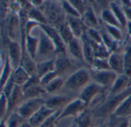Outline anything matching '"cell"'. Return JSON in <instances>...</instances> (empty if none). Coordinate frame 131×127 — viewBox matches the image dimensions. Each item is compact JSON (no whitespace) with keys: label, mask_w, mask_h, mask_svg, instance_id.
Returning <instances> with one entry per match:
<instances>
[{"label":"cell","mask_w":131,"mask_h":127,"mask_svg":"<svg viewBox=\"0 0 131 127\" xmlns=\"http://www.w3.org/2000/svg\"><path fill=\"white\" fill-rule=\"evenodd\" d=\"M29 19L37 22L39 25H48L47 20L42 11H40L39 9L35 7H31V9L29 11Z\"/></svg>","instance_id":"obj_35"},{"label":"cell","mask_w":131,"mask_h":127,"mask_svg":"<svg viewBox=\"0 0 131 127\" xmlns=\"http://www.w3.org/2000/svg\"><path fill=\"white\" fill-rule=\"evenodd\" d=\"M3 66H4V65H3V58L1 57H0V69L3 68Z\"/></svg>","instance_id":"obj_49"},{"label":"cell","mask_w":131,"mask_h":127,"mask_svg":"<svg viewBox=\"0 0 131 127\" xmlns=\"http://www.w3.org/2000/svg\"><path fill=\"white\" fill-rule=\"evenodd\" d=\"M19 127H32V126L29 124V122L28 121H27V122L25 121V122H24L23 123H22Z\"/></svg>","instance_id":"obj_47"},{"label":"cell","mask_w":131,"mask_h":127,"mask_svg":"<svg viewBox=\"0 0 131 127\" xmlns=\"http://www.w3.org/2000/svg\"><path fill=\"white\" fill-rule=\"evenodd\" d=\"M31 76L29 73L25 70L23 66H19L16 69H15L13 72V77L16 85L19 87H23L29 79Z\"/></svg>","instance_id":"obj_29"},{"label":"cell","mask_w":131,"mask_h":127,"mask_svg":"<svg viewBox=\"0 0 131 127\" xmlns=\"http://www.w3.org/2000/svg\"><path fill=\"white\" fill-rule=\"evenodd\" d=\"M100 33L102 38V41L103 44H104V46L108 49V51L112 53L113 51H118V44L119 43L116 42L108 33L107 31L105 30V28L102 26V25H100Z\"/></svg>","instance_id":"obj_27"},{"label":"cell","mask_w":131,"mask_h":127,"mask_svg":"<svg viewBox=\"0 0 131 127\" xmlns=\"http://www.w3.org/2000/svg\"><path fill=\"white\" fill-rule=\"evenodd\" d=\"M108 64L110 71L116 73L117 75L124 74V55L123 52L116 51L110 53L108 57Z\"/></svg>","instance_id":"obj_12"},{"label":"cell","mask_w":131,"mask_h":127,"mask_svg":"<svg viewBox=\"0 0 131 127\" xmlns=\"http://www.w3.org/2000/svg\"><path fill=\"white\" fill-rule=\"evenodd\" d=\"M7 99H8L7 113L10 115V113H12L15 109H17L25 100L22 87L18 85H15L12 93H10V95Z\"/></svg>","instance_id":"obj_14"},{"label":"cell","mask_w":131,"mask_h":127,"mask_svg":"<svg viewBox=\"0 0 131 127\" xmlns=\"http://www.w3.org/2000/svg\"><path fill=\"white\" fill-rule=\"evenodd\" d=\"M89 70H90L91 81L94 82L95 84L100 85L105 90H110V89L112 87L115 81L119 76L110 70H106V71H94L91 69Z\"/></svg>","instance_id":"obj_5"},{"label":"cell","mask_w":131,"mask_h":127,"mask_svg":"<svg viewBox=\"0 0 131 127\" xmlns=\"http://www.w3.org/2000/svg\"><path fill=\"white\" fill-rule=\"evenodd\" d=\"M113 115L116 117L131 118V95L128 96L121 102Z\"/></svg>","instance_id":"obj_23"},{"label":"cell","mask_w":131,"mask_h":127,"mask_svg":"<svg viewBox=\"0 0 131 127\" xmlns=\"http://www.w3.org/2000/svg\"><path fill=\"white\" fill-rule=\"evenodd\" d=\"M123 9L124 11V13H125L127 22H131V7L130 8H126V9L123 8Z\"/></svg>","instance_id":"obj_45"},{"label":"cell","mask_w":131,"mask_h":127,"mask_svg":"<svg viewBox=\"0 0 131 127\" xmlns=\"http://www.w3.org/2000/svg\"><path fill=\"white\" fill-rule=\"evenodd\" d=\"M2 70H3V68H1V69H0V74H1V72H2Z\"/></svg>","instance_id":"obj_51"},{"label":"cell","mask_w":131,"mask_h":127,"mask_svg":"<svg viewBox=\"0 0 131 127\" xmlns=\"http://www.w3.org/2000/svg\"><path fill=\"white\" fill-rule=\"evenodd\" d=\"M86 35L89 38V39L96 44H103L102 41V38L100 33L99 30H95V29H87L86 30Z\"/></svg>","instance_id":"obj_40"},{"label":"cell","mask_w":131,"mask_h":127,"mask_svg":"<svg viewBox=\"0 0 131 127\" xmlns=\"http://www.w3.org/2000/svg\"><path fill=\"white\" fill-rule=\"evenodd\" d=\"M67 52L69 53L70 56L80 62H85L83 53V45L81 39L74 38L67 45Z\"/></svg>","instance_id":"obj_17"},{"label":"cell","mask_w":131,"mask_h":127,"mask_svg":"<svg viewBox=\"0 0 131 127\" xmlns=\"http://www.w3.org/2000/svg\"><path fill=\"white\" fill-rule=\"evenodd\" d=\"M130 85V78L126 74L119 75L109 90V96H115L123 93Z\"/></svg>","instance_id":"obj_19"},{"label":"cell","mask_w":131,"mask_h":127,"mask_svg":"<svg viewBox=\"0 0 131 127\" xmlns=\"http://www.w3.org/2000/svg\"><path fill=\"white\" fill-rule=\"evenodd\" d=\"M92 113L88 108L84 109L77 116L76 123L77 127H92Z\"/></svg>","instance_id":"obj_32"},{"label":"cell","mask_w":131,"mask_h":127,"mask_svg":"<svg viewBox=\"0 0 131 127\" xmlns=\"http://www.w3.org/2000/svg\"><path fill=\"white\" fill-rule=\"evenodd\" d=\"M55 71V58L36 63V75L40 79L44 75Z\"/></svg>","instance_id":"obj_25"},{"label":"cell","mask_w":131,"mask_h":127,"mask_svg":"<svg viewBox=\"0 0 131 127\" xmlns=\"http://www.w3.org/2000/svg\"><path fill=\"white\" fill-rule=\"evenodd\" d=\"M87 106L84 102H83L80 99L77 97L71 100L67 106H64L59 113L58 117V120L62 119V118H66L68 116H77L80 113H82L84 109H86Z\"/></svg>","instance_id":"obj_9"},{"label":"cell","mask_w":131,"mask_h":127,"mask_svg":"<svg viewBox=\"0 0 131 127\" xmlns=\"http://www.w3.org/2000/svg\"><path fill=\"white\" fill-rule=\"evenodd\" d=\"M67 21L73 34L74 38L77 39H81L83 35L88 29L84 25L81 18H75L67 15Z\"/></svg>","instance_id":"obj_18"},{"label":"cell","mask_w":131,"mask_h":127,"mask_svg":"<svg viewBox=\"0 0 131 127\" xmlns=\"http://www.w3.org/2000/svg\"><path fill=\"white\" fill-rule=\"evenodd\" d=\"M56 110L51 109L46 106L43 105L36 113H34L29 119L28 122L32 127H40L41 125Z\"/></svg>","instance_id":"obj_15"},{"label":"cell","mask_w":131,"mask_h":127,"mask_svg":"<svg viewBox=\"0 0 131 127\" xmlns=\"http://www.w3.org/2000/svg\"><path fill=\"white\" fill-rule=\"evenodd\" d=\"M43 105H45L44 97H38V98L26 100L16 109V112L23 119H29Z\"/></svg>","instance_id":"obj_6"},{"label":"cell","mask_w":131,"mask_h":127,"mask_svg":"<svg viewBox=\"0 0 131 127\" xmlns=\"http://www.w3.org/2000/svg\"><path fill=\"white\" fill-rule=\"evenodd\" d=\"M61 6L62 7V9H63L65 14L67 15L75 17V18H81V15L74 9V7L70 3L69 1H62Z\"/></svg>","instance_id":"obj_39"},{"label":"cell","mask_w":131,"mask_h":127,"mask_svg":"<svg viewBox=\"0 0 131 127\" xmlns=\"http://www.w3.org/2000/svg\"><path fill=\"white\" fill-rule=\"evenodd\" d=\"M110 9L113 12L115 17L118 20L123 30L124 28H126V25H127V20H126L124 11H123L122 6H120V3H119L118 2H114V1L112 2L111 1L110 3Z\"/></svg>","instance_id":"obj_24"},{"label":"cell","mask_w":131,"mask_h":127,"mask_svg":"<svg viewBox=\"0 0 131 127\" xmlns=\"http://www.w3.org/2000/svg\"><path fill=\"white\" fill-rule=\"evenodd\" d=\"M102 26L105 28V30L107 31V33L118 43H121L124 40V35L123 33V29L116 26L109 25L106 24H103L101 22Z\"/></svg>","instance_id":"obj_33"},{"label":"cell","mask_w":131,"mask_h":127,"mask_svg":"<svg viewBox=\"0 0 131 127\" xmlns=\"http://www.w3.org/2000/svg\"><path fill=\"white\" fill-rule=\"evenodd\" d=\"M105 90L104 88L91 81L79 93L78 98L84 102L87 107H89L93 100H95L96 97L101 96Z\"/></svg>","instance_id":"obj_7"},{"label":"cell","mask_w":131,"mask_h":127,"mask_svg":"<svg viewBox=\"0 0 131 127\" xmlns=\"http://www.w3.org/2000/svg\"><path fill=\"white\" fill-rule=\"evenodd\" d=\"M129 95H131V85H129L126 90L119 94L115 96L108 95L107 98H106L101 104L93 109V116L97 119H105L110 117L113 115L121 102Z\"/></svg>","instance_id":"obj_1"},{"label":"cell","mask_w":131,"mask_h":127,"mask_svg":"<svg viewBox=\"0 0 131 127\" xmlns=\"http://www.w3.org/2000/svg\"><path fill=\"white\" fill-rule=\"evenodd\" d=\"M25 119H23L16 111L12 113L8 119L6 120V124L8 127H19L22 123L25 122Z\"/></svg>","instance_id":"obj_37"},{"label":"cell","mask_w":131,"mask_h":127,"mask_svg":"<svg viewBox=\"0 0 131 127\" xmlns=\"http://www.w3.org/2000/svg\"><path fill=\"white\" fill-rule=\"evenodd\" d=\"M86 32L81 38V41H82V45H83V53L85 63L87 64L89 67L90 68L95 57H94V54H93V50L91 42L89 38L87 37Z\"/></svg>","instance_id":"obj_20"},{"label":"cell","mask_w":131,"mask_h":127,"mask_svg":"<svg viewBox=\"0 0 131 127\" xmlns=\"http://www.w3.org/2000/svg\"><path fill=\"white\" fill-rule=\"evenodd\" d=\"M130 85H131V78H130Z\"/></svg>","instance_id":"obj_52"},{"label":"cell","mask_w":131,"mask_h":127,"mask_svg":"<svg viewBox=\"0 0 131 127\" xmlns=\"http://www.w3.org/2000/svg\"><path fill=\"white\" fill-rule=\"evenodd\" d=\"M19 16V15L15 14H11V15H9L8 29L9 35L13 41H16V37L17 38V35L19 34L21 30V23Z\"/></svg>","instance_id":"obj_22"},{"label":"cell","mask_w":131,"mask_h":127,"mask_svg":"<svg viewBox=\"0 0 131 127\" xmlns=\"http://www.w3.org/2000/svg\"><path fill=\"white\" fill-rule=\"evenodd\" d=\"M8 110V99L7 97L2 92L0 93V119H2L7 113Z\"/></svg>","instance_id":"obj_42"},{"label":"cell","mask_w":131,"mask_h":127,"mask_svg":"<svg viewBox=\"0 0 131 127\" xmlns=\"http://www.w3.org/2000/svg\"><path fill=\"white\" fill-rule=\"evenodd\" d=\"M56 28L57 29L61 38L62 39L66 45H67L74 38L73 34L69 26L67 19H66V20L63 22L59 24Z\"/></svg>","instance_id":"obj_26"},{"label":"cell","mask_w":131,"mask_h":127,"mask_svg":"<svg viewBox=\"0 0 131 127\" xmlns=\"http://www.w3.org/2000/svg\"><path fill=\"white\" fill-rule=\"evenodd\" d=\"M73 100V99H72L67 94L56 93L50 95L45 99V106L51 109L59 110L62 109Z\"/></svg>","instance_id":"obj_11"},{"label":"cell","mask_w":131,"mask_h":127,"mask_svg":"<svg viewBox=\"0 0 131 127\" xmlns=\"http://www.w3.org/2000/svg\"><path fill=\"white\" fill-rule=\"evenodd\" d=\"M0 127H8L7 124H6V121L2 120L1 122H0Z\"/></svg>","instance_id":"obj_48"},{"label":"cell","mask_w":131,"mask_h":127,"mask_svg":"<svg viewBox=\"0 0 131 127\" xmlns=\"http://www.w3.org/2000/svg\"><path fill=\"white\" fill-rule=\"evenodd\" d=\"M90 69L94 71H106L110 70L108 64V58L107 59H102V58H94L92 65L90 66Z\"/></svg>","instance_id":"obj_38"},{"label":"cell","mask_w":131,"mask_h":127,"mask_svg":"<svg viewBox=\"0 0 131 127\" xmlns=\"http://www.w3.org/2000/svg\"><path fill=\"white\" fill-rule=\"evenodd\" d=\"M15 85L16 84H15V82H14V80H13V74H12L11 77L9 78V80L8 81V82L6 83V86L4 87V88L3 90V93L7 97V98L9 97V96L12 93Z\"/></svg>","instance_id":"obj_44"},{"label":"cell","mask_w":131,"mask_h":127,"mask_svg":"<svg viewBox=\"0 0 131 127\" xmlns=\"http://www.w3.org/2000/svg\"><path fill=\"white\" fill-rule=\"evenodd\" d=\"M24 95V100H29L32 98H38V97H43L42 96L47 94L44 87L41 86L40 84H33L27 87L22 88Z\"/></svg>","instance_id":"obj_21"},{"label":"cell","mask_w":131,"mask_h":127,"mask_svg":"<svg viewBox=\"0 0 131 127\" xmlns=\"http://www.w3.org/2000/svg\"><path fill=\"white\" fill-rule=\"evenodd\" d=\"M108 127H129L130 118L116 117L113 115L110 116Z\"/></svg>","instance_id":"obj_36"},{"label":"cell","mask_w":131,"mask_h":127,"mask_svg":"<svg viewBox=\"0 0 131 127\" xmlns=\"http://www.w3.org/2000/svg\"><path fill=\"white\" fill-rule=\"evenodd\" d=\"M42 12L47 20L48 25L55 28L67 19V15L62 9L61 3L49 2V3L46 4Z\"/></svg>","instance_id":"obj_4"},{"label":"cell","mask_w":131,"mask_h":127,"mask_svg":"<svg viewBox=\"0 0 131 127\" xmlns=\"http://www.w3.org/2000/svg\"><path fill=\"white\" fill-rule=\"evenodd\" d=\"M22 47L19 44L13 40L9 41V60L13 70L21 66L22 63Z\"/></svg>","instance_id":"obj_13"},{"label":"cell","mask_w":131,"mask_h":127,"mask_svg":"<svg viewBox=\"0 0 131 127\" xmlns=\"http://www.w3.org/2000/svg\"><path fill=\"white\" fill-rule=\"evenodd\" d=\"M91 82L90 70L81 68L76 70L65 80L64 88L70 92H80Z\"/></svg>","instance_id":"obj_2"},{"label":"cell","mask_w":131,"mask_h":127,"mask_svg":"<svg viewBox=\"0 0 131 127\" xmlns=\"http://www.w3.org/2000/svg\"><path fill=\"white\" fill-rule=\"evenodd\" d=\"M58 76V74H56V72L54 71H52L50 73H48L47 74L44 75L42 77H41L39 80H40V84L41 86H42L43 87H46L47 84H49L52 81H53L55 78H56Z\"/></svg>","instance_id":"obj_43"},{"label":"cell","mask_w":131,"mask_h":127,"mask_svg":"<svg viewBox=\"0 0 131 127\" xmlns=\"http://www.w3.org/2000/svg\"><path fill=\"white\" fill-rule=\"evenodd\" d=\"M95 127H108V124H106V123H104V124L98 125H96V126H95Z\"/></svg>","instance_id":"obj_50"},{"label":"cell","mask_w":131,"mask_h":127,"mask_svg":"<svg viewBox=\"0 0 131 127\" xmlns=\"http://www.w3.org/2000/svg\"><path fill=\"white\" fill-rule=\"evenodd\" d=\"M100 19L101 22H103V24H106L109 25H113V26H116V27L122 28L118 20L116 19L113 12L110 8L104 9L101 12L100 15Z\"/></svg>","instance_id":"obj_30"},{"label":"cell","mask_w":131,"mask_h":127,"mask_svg":"<svg viewBox=\"0 0 131 127\" xmlns=\"http://www.w3.org/2000/svg\"><path fill=\"white\" fill-rule=\"evenodd\" d=\"M65 80L62 77H57L52 81L49 84L44 87V89L47 94H56L58 93L64 87Z\"/></svg>","instance_id":"obj_31"},{"label":"cell","mask_w":131,"mask_h":127,"mask_svg":"<svg viewBox=\"0 0 131 127\" xmlns=\"http://www.w3.org/2000/svg\"><path fill=\"white\" fill-rule=\"evenodd\" d=\"M13 71L14 70H13V68H12V66L10 65L9 57L7 56L6 57L5 64H4V66L3 68L1 74H0V93L3 92V88L6 86L8 81L9 80V78L11 77Z\"/></svg>","instance_id":"obj_28"},{"label":"cell","mask_w":131,"mask_h":127,"mask_svg":"<svg viewBox=\"0 0 131 127\" xmlns=\"http://www.w3.org/2000/svg\"><path fill=\"white\" fill-rule=\"evenodd\" d=\"M81 19L88 29L100 30L101 22H100L97 15L93 11L92 6H89V4L87 6L86 12L82 15Z\"/></svg>","instance_id":"obj_16"},{"label":"cell","mask_w":131,"mask_h":127,"mask_svg":"<svg viewBox=\"0 0 131 127\" xmlns=\"http://www.w3.org/2000/svg\"><path fill=\"white\" fill-rule=\"evenodd\" d=\"M39 28L48 35V37L54 43L56 52L58 53H67V45L63 42L61 38L57 29L55 27L50 26L49 25H40Z\"/></svg>","instance_id":"obj_10"},{"label":"cell","mask_w":131,"mask_h":127,"mask_svg":"<svg viewBox=\"0 0 131 127\" xmlns=\"http://www.w3.org/2000/svg\"><path fill=\"white\" fill-rule=\"evenodd\" d=\"M56 54L57 52L54 43L40 28V32L39 35V44L35 61L37 63L49 60L55 58Z\"/></svg>","instance_id":"obj_3"},{"label":"cell","mask_w":131,"mask_h":127,"mask_svg":"<svg viewBox=\"0 0 131 127\" xmlns=\"http://www.w3.org/2000/svg\"><path fill=\"white\" fill-rule=\"evenodd\" d=\"M74 68L73 64L67 53H58L55 57V71L59 77L68 74Z\"/></svg>","instance_id":"obj_8"},{"label":"cell","mask_w":131,"mask_h":127,"mask_svg":"<svg viewBox=\"0 0 131 127\" xmlns=\"http://www.w3.org/2000/svg\"><path fill=\"white\" fill-rule=\"evenodd\" d=\"M126 29V32H127V35L129 36V38L131 40V22H127Z\"/></svg>","instance_id":"obj_46"},{"label":"cell","mask_w":131,"mask_h":127,"mask_svg":"<svg viewBox=\"0 0 131 127\" xmlns=\"http://www.w3.org/2000/svg\"><path fill=\"white\" fill-rule=\"evenodd\" d=\"M123 52L124 55V74L131 78V40Z\"/></svg>","instance_id":"obj_34"},{"label":"cell","mask_w":131,"mask_h":127,"mask_svg":"<svg viewBox=\"0 0 131 127\" xmlns=\"http://www.w3.org/2000/svg\"><path fill=\"white\" fill-rule=\"evenodd\" d=\"M69 2L82 17V15L84 14V12L86 10L88 4L84 3L85 2H83V1H79V0H70Z\"/></svg>","instance_id":"obj_41"}]
</instances>
